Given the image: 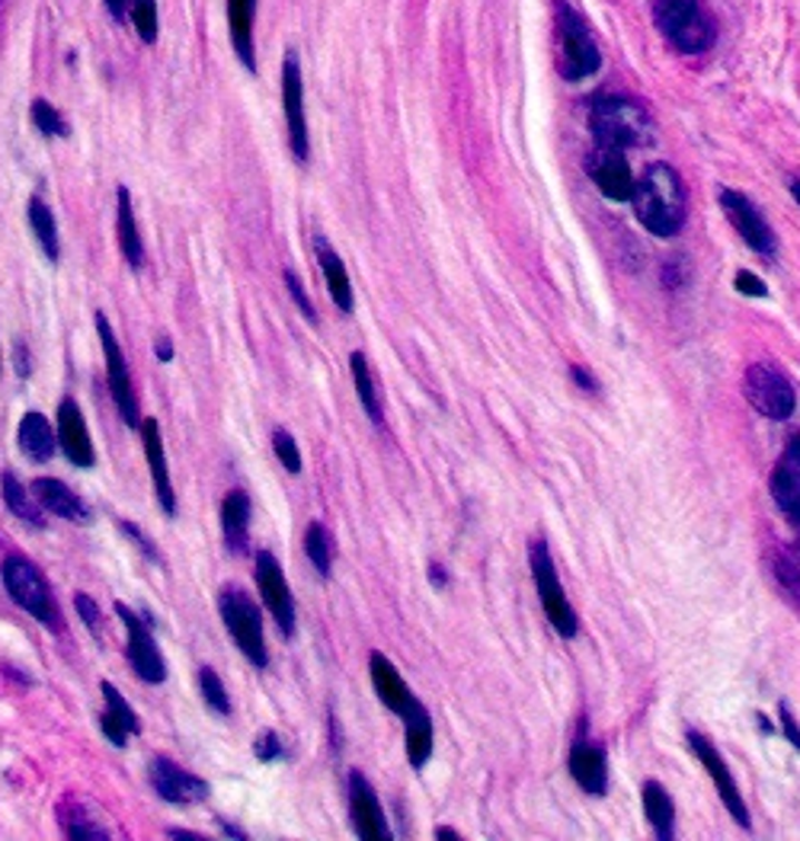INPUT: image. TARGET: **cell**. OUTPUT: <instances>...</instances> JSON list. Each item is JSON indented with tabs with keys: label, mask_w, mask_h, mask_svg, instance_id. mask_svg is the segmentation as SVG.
Masks as SVG:
<instances>
[{
	"label": "cell",
	"mask_w": 800,
	"mask_h": 841,
	"mask_svg": "<svg viewBox=\"0 0 800 841\" xmlns=\"http://www.w3.org/2000/svg\"><path fill=\"white\" fill-rule=\"evenodd\" d=\"M631 205L641 228L650 230L653 237H675L689 215L685 182L670 164H650L644 179H638L634 186Z\"/></svg>",
	"instance_id": "6da1fadb"
},
{
	"label": "cell",
	"mask_w": 800,
	"mask_h": 841,
	"mask_svg": "<svg viewBox=\"0 0 800 841\" xmlns=\"http://www.w3.org/2000/svg\"><path fill=\"white\" fill-rule=\"evenodd\" d=\"M590 128H593L595 141L602 148H641L650 141V116H646L644 102L631 100V97H599L590 106Z\"/></svg>",
	"instance_id": "7a4b0ae2"
},
{
	"label": "cell",
	"mask_w": 800,
	"mask_h": 841,
	"mask_svg": "<svg viewBox=\"0 0 800 841\" xmlns=\"http://www.w3.org/2000/svg\"><path fill=\"white\" fill-rule=\"evenodd\" d=\"M653 23L682 55H701L718 42V26L701 10V0H653Z\"/></svg>",
	"instance_id": "3957f363"
},
{
	"label": "cell",
	"mask_w": 800,
	"mask_h": 841,
	"mask_svg": "<svg viewBox=\"0 0 800 841\" xmlns=\"http://www.w3.org/2000/svg\"><path fill=\"white\" fill-rule=\"evenodd\" d=\"M0 576H3V588H7V595L13 598L17 609H23L29 617H36L42 627H52V631L61 627V612H58L52 586H49V580L42 576V570L36 563L20 557V554H10L7 561L0 563Z\"/></svg>",
	"instance_id": "277c9868"
},
{
	"label": "cell",
	"mask_w": 800,
	"mask_h": 841,
	"mask_svg": "<svg viewBox=\"0 0 800 841\" xmlns=\"http://www.w3.org/2000/svg\"><path fill=\"white\" fill-rule=\"evenodd\" d=\"M602 68V51L595 46L586 17L570 3L561 0L557 7V71L570 83H580Z\"/></svg>",
	"instance_id": "5b68a950"
},
{
	"label": "cell",
	"mask_w": 800,
	"mask_h": 841,
	"mask_svg": "<svg viewBox=\"0 0 800 841\" xmlns=\"http://www.w3.org/2000/svg\"><path fill=\"white\" fill-rule=\"evenodd\" d=\"M218 614L225 621V631L231 634L237 650L247 656V663L266 669L269 653H266V637H263V614L257 602L240 586H225L218 595Z\"/></svg>",
	"instance_id": "8992f818"
},
{
	"label": "cell",
	"mask_w": 800,
	"mask_h": 841,
	"mask_svg": "<svg viewBox=\"0 0 800 841\" xmlns=\"http://www.w3.org/2000/svg\"><path fill=\"white\" fill-rule=\"evenodd\" d=\"M529 566H532V583H535L539 602H542L551 627L564 640H573L580 634V617H576L573 605H570L567 595H564V586H561V580H557V566L551 561V551H547L544 537H535V541H532V547H529Z\"/></svg>",
	"instance_id": "52a82bcc"
},
{
	"label": "cell",
	"mask_w": 800,
	"mask_h": 841,
	"mask_svg": "<svg viewBox=\"0 0 800 841\" xmlns=\"http://www.w3.org/2000/svg\"><path fill=\"white\" fill-rule=\"evenodd\" d=\"M743 394L752 407L759 409L766 419H774V423H784L794 416L798 409V394H794V384L788 382V375L781 368H774L772 362H755L747 368V378H743Z\"/></svg>",
	"instance_id": "ba28073f"
},
{
	"label": "cell",
	"mask_w": 800,
	"mask_h": 841,
	"mask_svg": "<svg viewBox=\"0 0 800 841\" xmlns=\"http://www.w3.org/2000/svg\"><path fill=\"white\" fill-rule=\"evenodd\" d=\"M93 324H97V336H100V346H103L106 378H109V390H112L116 409H119L122 423H129V429H138L141 426V413H138V397H135V387H131L129 362L122 356V346H119V339L112 333V324H109V317H106L103 310H97Z\"/></svg>",
	"instance_id": "9c48e42d"
},
{
	"label": "cell",
	"mask_w": 800,
	"mask_h": 841,
	"mask_svg": "<svg viewBox=\"0 0 800 841\" xmlns=\"http://www.w3.org/2000/svg\"><path fill=\"white\" fill-rule=\"evenodd\" d=\"M718 199H721V208H723V215H727V221H730L733 230L747 240L749 250H755L759 256L772 259V256L778 254L774 230L769 228V221L762 218V211L755 208V202L749 199L747 192L730 189V186H721V189H718Z\"/></svg>",
	"instance_id": "30bf717a"
},
{
	"label": "cell",
	"mask_w": 800,
	"mask_h": 841,
	"mask_svg": "<svg viewBox=\"0 0 800 841\" xmlns=\"http://www.w3.org/2000/svg\"><path fill=\"white\" fill-rule=\"evenodd\" d=\"M685 742H689V749L695 752V759L701 762V768L708 771L711 784L718 788V797H721V803L727 807V813L733 817L737 825L749 829L752 822H749V810H747V803H743V793H740V788H737V778H733L730 765L723 762V755L718 752V745L704 740V736L695 733V730H689V733H685Z\"/></svg>",
	"instance_id": "8fae6325"
},
{
	"label": "cell",
	"mask_w": 800,
	"mask_h": 841,
	"mask_svg": "<svg viewBox=\"0 0 800 841\" xmlns=\"http://www.w3.org/2000/svg\"><path fill=\"white\" fill-rule=\"evenodd\" d=\"M116 614L122 617L126 624V634H129V646H126V656H129L135 675L145 682V685H160L167 679V663H164V653L157 646L155 634L148 627L145 617H138L135 612H129L122 602H116Z\"/></svg>",
	"instance_id": "7c38bea8"
},
{
	"label": "cell",
	"mask_w": 800,
	"mask_h": 841,
	"mask_svg": "<svg viewBox=\"0 0 800 841\" xmlns=\"http://www.w3.org/2000/svg\"><path fill=\"white\" fill-rule=\"evenodd\" d=\"M283 109L285 122H288V148L298 164H308L310 141L308 119H305V80H302V65L295 51H288L283 61Z\"/></svg>",
	"instance_id": "4fadbf2b"
},
{
	"label": "cell",
	"mask_w": 800,
	"mask_h": 841,
	"mask_svg": "<svg viewBox=\"0 0 800 841\" xmlns=\"http://www.w3.org/2000/svg\"><path fill=\"white\" fill-rule=\"evenodd\" d=\"M254 563H257V586L259 595H263V605L276 617L283 637H292L295 634V598H292L283 566L269 551H257Z\"/></svg>",
	"instance_id": "5bb4252c"
},
{
	"label": "cell",
	"mask_w": 800,
	"mask_h": 841,
	"mask_svg": "<svg viewBox=\"0 0 800 841\" xmlns=\"http://www.w3.org/2000/svg\"><path fill=\"white\" fill-rule=\"evenodd\" d=\"M586 174L593 179V186L609 199V202H631L638 179L631 174V164L619 148H595L586 157Z\"/></svg>",
	"instance_id": "9a60e30c"
},
{
	"label": "cell",
	"mask_w": 800,
	"mask_h": 841,
	"mask_svg": "<svg viewBox=\"0 0 800 841\" xmlns=\"http://www.w3.org/2000/svg\"><path fill=\"white\" fill-rule=\"evenodd\" d=\"M346 793H349V819H353L356 835L362 841H391V829H387L382 800H378L375 788L368 784V778L359 774V771H349Z\"/></svg>",
	"instance_id": "2e32d148"
},
{
	"label": "cell",
	"mask_w": 800,
	"mask_h": 841,
	"mask_svg": "<svg viewBox=\"0 0 800 841\" xmlns=\"http://www.w3.org/2000/svg\"><path fill=\"white\" fill-rule=\"evenodd\" d=\"M151 788L170 807H192V803L208 800L206 781L199 774L180 768L177 762L164 759V755H157L155 762H151Z\"/></svg>",
	"instance_id": "e0dca14e"
},
{
	"label": "cell",
	"mask_w": 800,
	"mask_h": 841,
	"mask_svg": "<svg viewBox=\"0 0 800 841\" xmlns=\"http://www.w3.org/2000/svg\"><path fill=\"white\" fill-rule=\"evenodd\" d=\"M58 445L75 467L97 464V448H93L90 429H87L83 409L78 407L75 397H61V404H58Z\"/></svg>",
	"instance_id": "ac0fdd59"
},
{
	"label": "cell",
	"mask_w": 800,
	"mask_h": 841,
	"mask_svg": "<svg viewBox=\"0 0 800 841\" xmlns=\"http://www.w3.org/2000/svg\"><path fill=\"white\" fill-rule=\"evenodd\" d=\"M368 672H372V685H375V694H378V701L385 704L391 714H397L401 720H407V716L419 711L423 704H419V697H416L411 685L401 679V672L394 669V663L387 660L385 653H372L368 656Z\"/></svg>",
	"instance_id": "d6986e66"
},
{
	"label": "cell",
	"mask_w": 800,
	"mask_h": 841,
	"mask_svg": "<svg viewBox=\"0 0 800 841\" xmlns=\"http://www.w3.org/2000/svg\"><path fill=\"white\" fill-rule=\"evenodd\" d=\"M570 778L576 781V788L590 797H605L609 793V759L605 749H599L593 742L576 740L570 745L567 755Z\"/></svg>",
	"instance_id": "ffe728a7"
},
{
	"label": "cell",
	"mask_w": 800,
	"mask_h": 841,
	"mask_svg": "<svg viewBox=\"0 0 800 841\" xmlns=\"http://www.w3.org/2000/svg\"><path fill=\"white\" fill-rule=\"evenodd\" d=\"M772 499L794 525H800V438H791L772 471Z\"/></svg>",
	"instance_id": "44dd1931"
},
{
	"label": "cell",
	"mask_w": 800,
	"mask_h": 841,
	"mask_svg": "<svg viewBox=\"0 0 800 841\" xmlns=\"http://www.w3.org/2000/svg\"><path fill=\"white\" fill-rule=\"evenodd\" d=\"M141 433V445H145V458H148V471H151V484H155L157 503L167 515L177 512V493H174V481H170V467H167V452H164V438H160V426L157 419H141L138 426Z\"/></svg>",
	"instance_id": "7402d4cb"
},
{
	"label": "cell",
	"mask_w": 800,
	"mask_h": 841,
	"mask_svg": "<svg viewBox=\"0 0 800 841\" xmlns=\"http://www.w3.org/2000/svg\"><path fill=\"white\" fill-rule=\"evenodd\" d=\"M32 496H36V503L42 506V512H49V515H58V518H65V522H80V525L90 522L87 503H83L65 481L39 477V481H32Z\"/></svg>",
	"instance_id": "603a6c76"
},
{
	"label": "cell",
	"mask_w": 800,
	"mask_h": 841,
	"mask_svg": "<svg viewBox=\"0 0 800 841\" xmlns=\"http://www.w3.org/2000/svg\"><path fill=\"white\" fill-rule=\"evenodd\" d=\"M314 254H317V266H320V273H324V285H327L330 301H334L343 314H353L356 295H353V281H349V273H346L339 254H336L334 247H330L320 234L314 237Z\"/></svg>",
	"instance_id": "cb8c5ba5"
},
{
	"label": "cell",
	"mask_w": 800,
	"mask_h": 841,
	"mask_svg": "<svg viewBox=\"0 0 800 841\" xmlns=\"http://www.w3.org/2000/svg\"><path fill=\"white\" fill-rule=\"evenodd\" d=\"M100 691H103V697H106V711H103V716H100V730H103V736L112 742L116 749H126L129 736L141 733L138 714L131 711V704L122 697V694H119V689H116L112 682H103Z\"/></svg>",
	"instance_id": "d4e9b609"
},
{
	"label": "cell",
	"mask_w": 800,
	"mask_h": 841,
	"mask_svg": "<svg viewBox=\"0 0 800 841\" xmlns=\"http://www.w3.org/2000/svg\"><path fill=\"white\" fill-rule=\"evenodd\" d=\"M254 20H257V0H228V36L240 58V65L257 75V49H254Z\"/></svg>",
	"instance_id": "484cf974"
},
{
	"label": "cell",
	"mask_w": 800,
	"mask_h": 841,
	"mask_svg": "<svg viewBox=\"0 0 800 841\" xmlns=\"http://www.w3.org/2000/svg\"><path fill=\"white\" fill-rule=\"evenodd\" d=\"M17 442H20V452H23L29 461L46 464V461L55 458L58 433H52V423H49L39 409H29V413H23L20 426H17Z\"/></svg>",
	"instance_id": "4316f807"
},
{
	"label": "cell",
	"mask_w": 800,
	"mask_h": 841,
	"mask_svg": "<svg viewBox=\"0 0 800 841\" xmlns=\"http://www.w3.org/2000/svg\"><path fill=\"white\" fill-rule=\"evenodd\" d=\"M250 496L244 489H231L221 503V532L231 554L250 551Z\"/></svg>",
	"instance_id": "83f0119b"
},
{
	"label": "cell",
	"mask_w": 800,
	"mask_h": 841,
	"mask_svg": "<svg viewBox=\"0 0 800 841\" xmlns=\"http://www.w3.org/2000/svg\"><path fill=\"white\" fill-rule=\"evenodd\" d=\"M116 230H119V250L126 256V263H129L131 269H141L145 266V240L138 234L129 186L116 189Z\"/></svg>",
	"instance_id": "f1b7e54d"
},
{
	"label": "cell",
	"mask_w": 800,
	"mask_h": 841,
	"mask_svg": "<svg viewBox=\"0 0 800 841\" xmlns=\"http://www.w3.org/2000/svg\"><path fill=\"white\" fill-rule=\"evenodd\" d=\"M641 803H644V817L653 825L656 839L670 841L675 835V807H672L670 791L660 781H644Z\"/></svg>",
	"instance_id": "f546056e"
},
{
	"label": "cell",
	"mask_w": 800,
	"mask_h": 841,
	"mask_svg": "<svg viewBox=\"0 0 800 841\" xmlns=\"http://www.w3.org/2000/svg\"><path fill=\"white\" fill-rule=\"evenodd\" d=\"M404 749H407V762L416 771H423L433 759V716L426 708H419L404 720Z\"/></svg>",
	"instance_id": "4dcf8cb0"
},
{
	"label": "cell",
	"mask_w": 800,
	"mask_h": 841,
	"mask_svg": "<svg viewBox=\"0 0 800 841\" xmlns=\"http://www.w3.org/2000/svg\"><path fill=\"white\" fill-rule=\"evenodd\" d=\"M0 493H3L7 509L13 512L20 522H27V525H32V528H46L42 506L36 503V496L29 493L27 486L17 481V474H10V471H3V474H0Z\"/></svg>",
	"instance_id": "1f68e13d"
},
{
	"label": "cell",
	"mask_w": 800,
	"mask_h": 841,
	"mask_svg": "<svg viewBox=\"0 0 800 841\" xmlns=\"http://www.w3.org/2000/svg\"><path fill=\"white\" fill-rule=\"evenodd\" d=\"M27 218H29V228L36 234V240H39V247H42V254L49 256L52 263H58V256H61V244H58V221H55L52 208L42 202L39 196H32L27 202Z\"/></svg>",
	"instance_id": "d6a6232c"
},
{
	"label": "cell",
	"mask_w": 800,
	"mask_h": 841,
	"mask_svg": "<svg viewBox=\"0 0 800 841\" xmlns=\"http://www.w3.org/2000/svg\"><path fill=\"white\" fill-rule=\"evenodd\" d=\"M349 372H353V384H356L362 409H365L368 419L378 426V423H382V400H378V387H375V378H372V368H368L365 353H353V356H349Z\"/></svg>",
	"instance_id": "836d02e7"
},
{
	"label": "cell",
	"mask_w": 800,
	"mask_h": 841,
	"mask_svg": "<svg viewBox=\"0 0 800 841\" xmlns=\"http://www.w3.org/2000/svg\"><path fill=\"white\" fill-rule=\"evenodd\" d=\"M305 554H308L310 566L327 580L330 566H334V535L327 532L324 522H310L305 528Z\"/></svg>",
	"instance_id": "e575fe53"
},
{
	"label": "cell",
	"mask_w": 800,
	"mask_h": 841,
	"mask_svg": "<svg viewBox=\"0 0 800 841\" xmlns=\"http://www.w3.org/2000/svg\"><path fill=\"white\" fill-rule=\"evenodd\" d=\"M71 810H75V813H68V807H61V825H65V835H68V839H109V832H106L97 819L87 817L80 803H71Z\"/></svg>",
	"instance_id": "d590c367"
},
{
	"label": "cell",
	"mask_w": 800,
	"mask_h": 841,
	"mask_svg": "<svg viewBox=\"0 0 800 841\" xmlns=\"http://www.w3.org/2000/svg\"><path fill=\"white\" fill-rule=\"evenodd\" d=\"M199 689H203V697H206V704L215 714L231 716V697H228L225 682L218 679V672H215L211 665H203V669H199Z\"/></svg>",
	"instance_id": "8d00e7d4"
},
{
	"label": "cell",
	"mask_w": 800,
	"mask_h": 841,
	"mask_svg": "<svg viewBox=\"0 0 800 841\" xmlns=\"http://www.w3.org/2000/svg\"><path fill=\"white\" fill-rule=\"evenodd\" d=\"M131 23L138 29V39L145 46H155L157 29H160V17H157V0H129Z\"/></svg>",
	"instance_id": "74e56055"
},
{
	"label": "cell",
	"mask_w": 800,
	"mask_h": 841,
	"mask_svg": "<svg viewBox=\"0 0 800 841\" xmlns=\"http://www.w3.org/2000/svg\"><path fill=\"white\" fill-rule=\"evenodd\" d=\"M29 116H32V126L39 128L46 138H68V135H71V128H68V122H65V116H61V112H58L49 100L32 102Z\"/></svg>",
	"instance_id": "f35d334b"
},
{
	"label": "cell",
	"mask_w": 800,
	"mask_h": 841,
	"mask_svg": "<svg viewBox=\"0 0 800 841\" xmlns=\"http://www.w3.org/2000/svg\"><path fill=\"white\" fill-rule=\"evenodd\" d=\"M273 452L276 458L283 461V467L288 474H302V452H298V442L288 429H276L273 433Z\"/></svg>",
	"instance_id": "ab89813d"
},
{
	"label": "cell",
	"mask_w": 800,
	"mask_h": 841,
	"mask_svg": "<svg viewBox=\"0 0 800 841\" xmlns=\"http://www.w3.org/2000/svg\"><path fill=\"white\" fill-rule=\"evenodd\" d=\"M75 609H78L80 624H83L97 640L103 637V614H100V605H97L87 592H78V595H75Z\"/></svg>",
	"instance_id": "60d3db41"
},
{
	"label": "cell",
	"mask_w": 800,
	"mask_h": 841,
	"mask_svg": "<svg viewBox=\"0 0 800 841\" xmlns=\"http://www.w3.org/2000/svg\"><path fill=\"white\" fill-rule=\"evenodd\" d=\"M254 755H257L259 762H266V765L279 762V759H285L283 740H279L273 730H263L257 740H254Z\"/></svg>",
	"instance_id": "b9f144b4"
},
{
	"label": "cell",
	"mask_w": 800,
	"mask_h": 841,
	"mask_svg": "<svg viewBox=\"0 0 800 841\" xmlns=\"http://www.w3.org/2000/svg\"><path fill=\"white\" fill-rule=\"evenodd\" d=\"M283 281H285V288H288V295L295 298V305H298V310L308 317L310 324H317V310H314V301L308 298V291H305V285H302V279L292 273V269H285L283 273Z\"/></svg>",
	"instance_id": "7bdbcfd3"
},
{
	"label": "cell",
	"mask_w": 800,
	"mask_h": 841,
	"mask_svg": "<svg viewBox=\"0 0 800 841\" xmlns=\"http://www.w3.org/2000/svg\"><path fill=\"white\" fill-rule=\"evenodd\" d=\"M733 288H737L740 295H749V298H769V288L762 285V279H759V276H752V273H747V269H740V273H737Z\"/></svg>",
	"instance_id": "ee69618b"
},
{
	"label": "cell",
	"mask_w": 800,
	"mask_h": 841,
	"mask_svg": "<svg viewBox=\"0 0 800 841\" xmlns=\"http://www.w3.org/2000/svg\"><path fill=\"white\" fill-rule=\"evenodd\" d=\"M119 528H122V532H126V535H129L131 541H135V544L141 547V551H145V557H148V561L160 563V554H157V547L151 544V541H148V537L141 535V532H138V525H131V522H119Z\"/></svg>",
	"instance_id": "f6af8a7d"
},
{
	"label": "cell",
	"mask_w": 800,
	"mask_h": 841,
	"mask_svg": "<svg viewBox=\"0 0 800 841\" xmlns=\"http://www.w3.org/2000/svg\"><path fill=\"white\" fill-rule=\"evenodd\" d=\"M778 714H781V730H784V740L791 742L794 749L800 752V726H798V720H794V714H791V708L788 704H781L778 708Z\"/></svg>",
	"instance_id": "bcb514c9"
},
{
	"label": "cell",
	"mask_w": 800,
	"mask_h": 841,
	"mask_svg": "<svg viewBox=\"0 0 800 841\" xmlns=\"http://www.w3.org/2000/svg\"><path fill=\"white\" fill-rule=\"evenodd\" d=\"M570 378L576 382L580 390H586V394H599V382H595V375H590L583 365H570Z\"/></svg>",
	"instance_id": "7dc6e473"
},
{
	"label": "cell",
	"mask_w": 800,
	"mask_h": 841,
	"mask_svg": "<svg viewBox=\"0 0 800 841\" xmlns=\"http://www.w3.org/2000/svg\"><path fill=\"white\" fill-rule=\"evenodd\" d=\"M103 3L116 23H122V20L129 17V0H103Z\"/></svg>",
	"instance_id": "c3c4849f"
},
{
	"label": "cell",
	"mask_w": 800,
	"mask_h": 841,
	"mask_svg": "<svg viewBox=\"0 0 800 841\" xmlns=\"http://www.w3.org/2000/svg\"><path fill=\"white\" fill-rule=\"evenodd\" d=\"M29 372H32V365H29V349L23 343H17V375H20V378H29Z\"/></svg>",
	"instance_id": "681fc988"
},
{
	"label": "cell",
	"mask_w": 800,
	"mask_h": 841,
	"mask_svg": "<svg viewBox=\"0 0 800 841\" xmlns=\"http://www.w3.org/2000/svg\"><path fill=\"white\" fill-rule=\"evenodd\" d=\"M155 356L160 362H174V346H170V336H160L155 346Z\"/></svg>",
	"instance_id": "f907efd6"
},
{
	"label": "cell",
	"mask_w": 800,
	"mask_h": 841,
	"mask_svg": "<svg viewBox=\"0 0 800 841\" xmlns=\"http://www.w3.org/2000/svg\"><path fill=\"white\" fill-rule=\"evenodd\" d=\"M429 583L436 588L448 586V576H445V570H442L439 563H429Z\"/></svg>",
	"instance_id": "816d5d0a"
},
{
	"label": "cell",
	"mask_w": 800,
	"mask_h": 841,
	"mask_svg": "<svg viewBox=\"0 0 800 841\" xmlns=\"http://www.w3.org/2000/svg\"><path fill=\"white\" fill-rule=\"evenodd\" d=\"M170 839H177V841H203L206 835H199V832H186V829H170L167 832Z\"/></svg>",
	"instance_id": "f5cc1de1"
},
{
	"label": "cell",
	"mask_w": 800,
	"mask_h": 841,
	"mask_svg": "<svg viewBox=\"0 0 800 841\" xmlns=\"http://www.w3.org/2000/svg\"><path fill=\"white\" fill-rule=\"evenodd\" d=\"M436 839H439V841H462V835H458L455 829H448V825H439V829H436Z\"/></svg>",
	"instance_id": "db71d44e"
},
{
	"label": "cell",
	"mask_w": 800,
	"mask_h": 841,
	"mask_svg": "<svg viewBox=\"0 0 800 841\" xmlns=\"http://www.w3.org/2000/svg\"><path fill=\"white\" fill-rule=\"evenodd\" d=\"M788 189H791V196H794V202L800 205V179H791V182H788Z\"/></svg>",
	"instance_id": "11a10c76"
},
{
	"label": "cell",
	"mask_w": 800,
	"mask_h": 841,
	"mask_svg": "<svg viewBox=\"0 0 800 841\" xmlns=\"http://www.w3.org/2000/svg\"><path fill=\"white\" fill-rule=\"evenodd\" d=\"M225 835H231V839H247L240 829H234V825H225Z\"/></svg>",
	"instance_id": "9f6ffc18"
},
{
	"label": "cell",
	"mask_w": 800,
	"mask_h": 841,
	"mask_svg": "<svg viewBox=\"0 0 800 841\" xmlns=\"http://www.w3.org/2000/svg\"><path fill=\"white\" fill-rule=\"evenodd\" d=\"M798 532H800V525H798Z\"/></svg>",
	"instance_id": "6f0895ef"
}]
</instances>
